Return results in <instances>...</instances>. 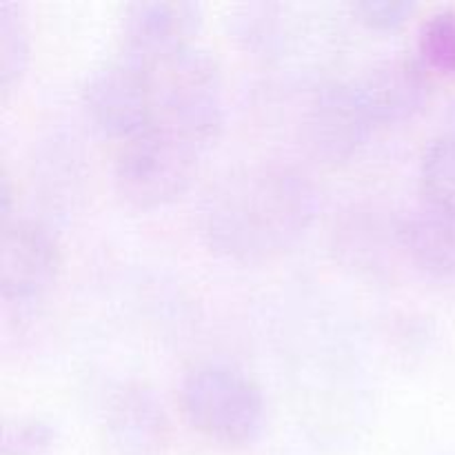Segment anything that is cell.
<instances>
[{
  "label": "cell",
  "mask_w": 455,
  "mask_h": 455,
  "mask_svg": "<svg viewBox=\"0 0 455 455\" xmlns=\"http://www.w3.org/2000/svg\"><path fill=\"white\" fill-rule=\"evenodd\" d=\"M318 212V194L289 163L260 160L222 176L204 194L200 235L216 256L265 262L283 256L305 235Z\"/></svg>",
  "instance_id": "cell-1"
},
{
  "label": "cell",
  "mask_w": 455,
  "mask_h": 455,
  "mask_svg": "<svg viewBox=\"0 0 455 455\" xmlns=\"http://www.w3.org/2000/svg\"><path fill=\"white\" fill-rule=\"evenodd\" d=\"M145 67L154 92L151 127L169 129L207 151L225 124V84L216 58L191 44Z\"/></svg>",
  "instance_id": "cell-2"
},
{
  "label": "cell",
  "mask_w": 455,
  "mask_h": 455,
  "mask_svg": "<svg viewBox=\"0 0 455 455\" xmlns=\"http://www.w3.org/2000/svg\"><path fill=\"white\" fill-rule=\"evenodd\" d=\"M180 407L191 429L225 447L251 444L265 427L260 387L231 364L191 367L182 378Z\"/></svg>",
  "instance_id": "cell-3"
},
{
  "label": "cell",
  "mask_w": 455,
  "mask_h": 455,
  "mask_svg": "<svg viewBox=\"0 0 455 455\" xmlns=\"http://www.w3.org/2000/svg\"><path fill=\"white\" fill-rule=\"evenodd\" d=\"M203 154V147L169 129H145L124 140L116 156V191L136 209L164 207L189 189Z\"/></svg>",
  "instance_id": "cell-4"
},
{
  "label": "cell",
  "mask_w": 455,
  "mask_h": 455,
  "mask_svg": "<svg viewBox=\"0 0 455 455\" xmlns=\"http://www.w3.org/2000/svg\"><path fill=\"white\" fill-rule=\"evenodd\" d=\"M83 102L92 123L120 140L138 136L154 123V92L145 65L120 56L87 78Z\"/></svg>",
  "instance_id": "cell-5"
},
{
  "label": "cell",
  "mask_w": 455,
  "mask_h": 455,
  "mask_svg": "<svg viewBox=\"0 0 455 455\" xmlns=\"http://www.w3.org/2000/svg\"><path fill=\"white\" fill-rule=\"evenodd\" d=\"M376 129L355 80L323 84L302 120L309 149L331 164L354 158Z\"/></svg>",
  "instance_id": "cell-6"
},
{
  "label": "cell",
  "mask_w": 455,
  "mask_h": 455,
  "mask_svg": "<svg viewBox=\"0 0 455 455\" xmlns=\"http://www.w3.org/2000/svg\"><path fill=\"white\" fill-rule=\"evenodd\" d=\"M203 7L189 0H140L127 4L120 25V56L136 62L160 60L194 44Z\"/></svg>",
  "instance_id": "cell-7"
},
{
  "label": "cell",
  "mask_w": 455,
  "mask_h": 455,
  "mask_svg": "<svg viewBox=\"0 0 455 455\" xmlns=\"http://www.w3.org/2000/svg\"><path fill=\"white\" fill-rule=\"evenodd\" d=\"M60 271V251L43 225L27 218L3 222L0 289L4 302H31L52 289Z\"/></svg>",
  "instance_id": "cell-8"
},
{
  "label": "cell",
  "mask_w": 455,
  "mask_h": 455,
  "mask_svg": "<svg viewBox=\"0 0 455 455\" xmlns=\"http://www.w3.org/2000/svg\"><path fill=\"white\" fill-rule=\"evenodd\" d=\"M105 431L118 455H163L169 443L167 413L142 385H123L109 395Z\"/></svg>",
  "instance_id": "cell-9"
},
{
  "label": "cell",
  "mask_w": 455,
  "mask_h": 455,
  "mask_svg": "<svg viewBox=\"0 0 455 455\" xmlns=\"http://www.w3.org/2000/svg\"><path fill=\"white\" fill-rule=\"evenodd\" d=\"M376 127L413 118L429 100L427 65L416 58H391L355 80Z\"/></svg>",
  "instance_id": "cell-10"
},
{
  "label": "cell",
  "mask_w": 455,
  "mask_h": 455,
  "mask_svg": "<svg viewBox=\"0 0 455 455\" xmlns=\"http://www.w3.org/2000/svg\"><path fill=\"white\" fill-rule=\"evenodd\" d=\"M398 240L403 256L420 274L455 278V218L422 204L398 218Z\"/></svg>",
  "instance_id": "cell-11"
},
{
  "label": "cell",
  "mask_w": 455,
  "mask_h": 455,
  "mask_svg": "<svg viewBox=\"0 0 455 455\" xmlns=\"http://www.w3.org/2000/svg\"><path fill=\"white\" fill-rule=\"evenodd\" d=\"M420 189L425 204L455 218V132L427 145L420 160Z\"/></svg>",
  "instance_id": "cell-12"
},
{
  "label": "cell",
  "mask_w": 455,
  "mask_h": 455,
  "mask_svg": "<svg viewBox=\"0 0 455 455\" xmlns=\"http://www.w3.org/2000/svg\"><path fill=\"white\" fill-rule=\"evenodd\" d=\"M29 62V36L18 4H0V89L9 92Z\"/></svg>",
  "instance_id": "cell-13"
},
{
  "label": "cell",
  "mask_w": 455,
  "mask_h": 455,
  "mask_svg": "<svg viewBox=\"0 0 455 455\" xmlns=\"http://www.w3.org/2000/svg\"><path fill=\"white\" fill-rule=\"evenodd\" d=\"M418 49L427 69L455 76V12H438L427 18Z\"/></svg>",
  "instance_id": "cell-14"
},
{
  "label": "cell",
  "mask_w": 455,
  "mask_h": 455,
  "mask_svg": "<svg viewBox=\"0 0 455 455\" xmlns=\"http://www.w3.org/2000/svg\"><path fill=\"white\" fill-rule=\"evenodd\" d=\"M416 12L411 0H358L354 3V13L373 29H395Z\"/></svg>",
  "instance_id": "cell-15"
},
{
  "label": "cell",
  "mask_w": 455,
  "mask_h": 455,
  "mask_svg": "<svg viewBox=\"0 0 455 455\" xmlns=\"http://www.w3.org/2000/svg\"><path fill=\"white\" fill-rule=\"evenodd\" d=\"M53 440L52 427L44 425V422L31 420V422H20V425L12 427L7 431V451L16 453H36L40 449L49 447V443Z\"/></svg>",
  "instance_id": "cell-16"
}]
</instances>
